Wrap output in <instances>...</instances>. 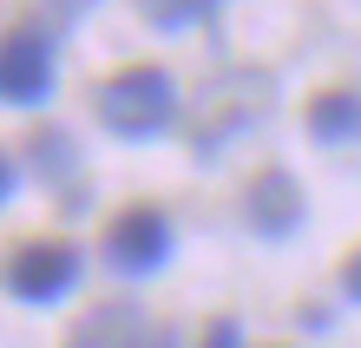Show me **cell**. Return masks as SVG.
Returning <instances> with one entry per match:
<instances>
[{
	"instance_id": "7c38bea8",
	"label": "cell",
	"mask_w": 361,
	"mask_h": 348,
	"mask_svg": "<svg viewBox=\"0 0 361 348\" xmlns=\"http://www.w3.org/2000/svg\"><path fill=\"white\" fill-rule=\"evenodd\" d=\"M47 7H53L59 20H79V13H86V7H92V0H47Z\"/></svg>"
},
{
	"instance_id": "8992f818",
	"label": "cell",
	"mask_w": 361,
	"mask_h": 348,
	"mask_svg": "<svg viewBox=\"0 0 361 348\" xmlns=\"http://www.w3.org/2000/svg\"><path fill=\"white\" fill-rule=\"evenodd\" d=\"M243 217H250V230L257 236H289L295 230V217H302V184L289 178V171H257L243 191Z\"/></svg>"
},
{
	"instance_id": "9c48e42d",
	"label": "cell",
	"mask_w": 361,
	"mask_h": 348,
	"mask_svg": "<svg viewBox=\"0 0 361 348\" xmlns=\"http://www.w3.org/2000/svg\"><path fill=\"white\" fill-rule=\"evenodd\" d=\"M138 13L152 20V27L178 33V27H197V20H210V13H217V0H138Z\"/></svg>"
},
{
	"instance_id": "8fae6325",
	"label": "cell",
	"mask_w": 361,
	"mask_h": 348,
	"mask_svg": "<svg viewBox=\"0 0 361 348\" xmlns=\"http://www.w3.org/2000/svg\"><path fill=\"white\" fill-rule=\"evenodd\" d=\"M342 289H348V296L361 302V250H355V256H348V263H342Z\"/></svg>"
},
{
	"instance_id": "3957f363",
	"label": "cell",
	"mask_w": 361,
	"mask_h": 348,
	"mask_svg": "<svg viewBox=\"0 0 361 348\" xmlns=\"http://www.w3.org/2000/svg\"><path fill=\"white\" fill-rule=\"evenodd\" d=\"M164 256H171V224H164V210L132 204V210H118L112 224H105V263H112L118 276H152Z\"/></svg>"
},
{
	"instance_id": "4fadbf2b",
	"label": "cell",
	"mask_w": 361,
	"mask_h": 348,
	"mask_svg": "<svg viewBox=\"0 0 361 348\" xmlns=\"http://www.w3.org/2000/svg\"><path fill=\"white\" fill-rule=\"evenodd\" d=\"M7 191H13V164H7V151H0V204H7Z\"/></svg>"
},
{
	"instance_id": "5b68a950",
	"label": "cell",
	"mask_w": 361,
	"mask_h": 348,
	"mask_svg": "<svg viewBox=\"0 0 361 348\" xmlns=\"http://www.w3.org/2000/svg\"><path fill=\"white\" fill-rule=\"evenodd\" d=\"M53 92V40L33 27H13L0 40V99L7 105H39Z\"/></svg>"
},
{
	"instance_id": "52a82bcc",
	"label": "cell",
	"mask_w": 361,
	"mask_h": 348,
	"mask_svg": "<svg viewBox=\"0 0 361 348\" xmlns=\"http://www.w3.org/2000/svg\"><path fill=\"white\" fill-rule=\"evenodd\" d=\"M66 348H152V342H145L138 302H99V309L79 316V329L66 335Z\"/></svg>"
},
{
	"instance_id": "ba28073f",
	"label": "cell",
	"mask_w": 361,
	"mask_h": 348,
	"mask_svg": "<svg viewBox=\"0 0 361 348\" xmlns=\"http://www.w3.org/2000/svg\"><path fill=\"white\" fill-rule=\"evenodd\" d=\"M309 138L315 145H361V92L355 85H329L309 99Z\"/></svg>"
},
{
	"instance_id": "6da1fadb",
	"label": "cell",
	"mask_w": 361,
	"mask_h": 348,
	"mask_svg": "<svg viewBox=\"0 0 361 348\" xmlns=\"http://www.w3.org/2000/svg\"><path fill=\"white\" fill-rule=\"evenodd\" d=\"M178 112V85L164 66H125L99 85V119L118 138H158Z\"/></svg>"
},
{
	"instance_id": "277c9868",
	"label": "cell",
	"mask_w": 361,
	"mask_h": 348,
	"mask_svg": "<svg viewBox=\"0 0 361 348\" xmlns=\"http://www.w3.org/2000/svg\"><path fill=\"white\" fill-rule=\"evenodd\" d=\"M79 282V250L59 244V236H39V244H20L7 256V289L20 302H59Z\"/></svg>"
},
{
	"instance_id": "30bf717a",
	"label": "cell",
	"mask_w": 361,
	"mask_h": 348,
	"mask_svg": "<svg viewBox=\"0 0 361 348\" xmlns=\"http://www.w3.org/2000/svg\"><path fill=\"white\" fill-rule=\"evenodd\" d=\"M204 348H237V322H210V335H204Z\"/></svg>"
},
{
	"instance_id": "7a4b0ae2",
	"label": "cell",
	"mask_w": 361,
	"mask_h": 348,
	"mask_svg": "<svg viewBox=\"0 0 361 348\" xmlns=\"http://www.w3.org/2000/svg\"><path fill=\"white\" fill-rule=\"evenodd\" d=\"M263 112H269V73H224L190 105V145H197L204 158H217V151L237 132H250Z\"/></svg>"
}]
</instances>
